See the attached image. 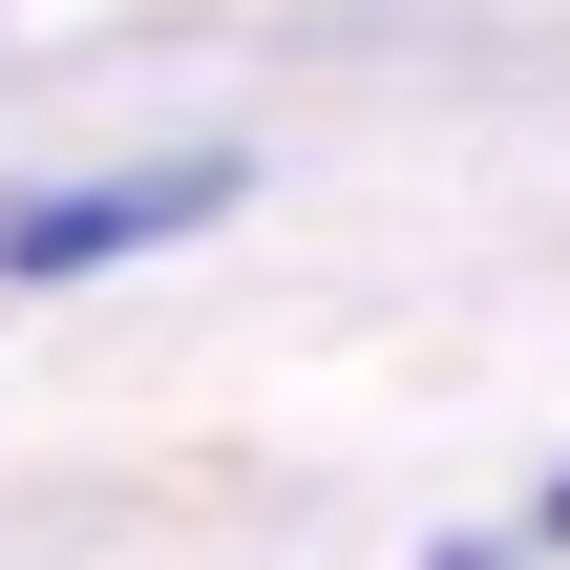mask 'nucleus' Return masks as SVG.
<instances>
[{"instance_id":"nucleus-1","label":"nucleus","mask_w":570,"mask_h":570,"mask_svg":"<svg viewBox=\"0 0 570 570\" xmlns=\"http://www.w3.org/2000/svg\"><path fill=\"white\" fill-rule=\"evenodd\" d=\"M233 190H254L233 148H148V169H42V190H0V296H85V275H127V254H190V233H212Z\"/></svg>"},{"instance_id":"nucleus-2","label":"nucleus","mask_w":570,"mask_h":570,"mask_svg":"<svg viewBox=\"0 0 570 570\" xmlns=\"http://www.w3.org/2000/svg\"><path fill=\"white\" fill-rule=\"evenodd\" d=\"M508 550H570V465H550V487H529V529H508Z\"/></svg>"}]
</instances>
